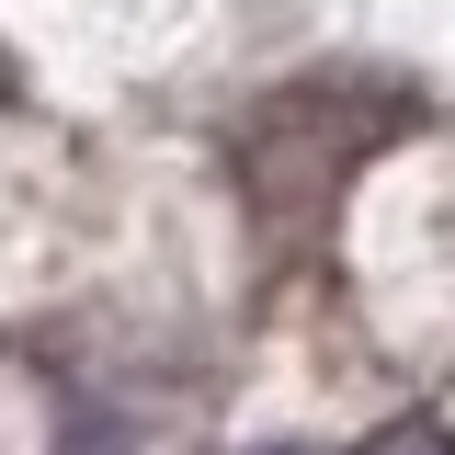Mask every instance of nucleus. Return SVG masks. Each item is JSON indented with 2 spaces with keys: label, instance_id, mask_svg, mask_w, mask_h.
<instances>
[{
  "label": "nucleus",
  "instance_id": "f257e3e1",
  "mask_svg": "<svg viewBox=\"0 0 455 455\" xmlns=\"http://www.w3.org/2000/svg\"><path fill=\"white\" fill-rule=\"evenodd\" d=\"M376 455H444V433H387Z\"/></svg>",
  "mask_w": 455,
  "mask_h": 455
}]
</instances>
